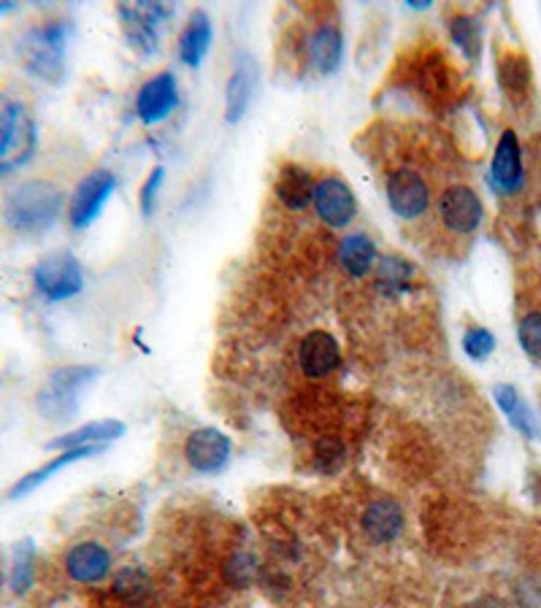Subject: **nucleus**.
<instances>
[{
    "mask_svg": "<svg viewBox=\"0 0 541 608\" xmlns=\"http://www.w3.org/2000/svg\"><path fill=\"white\" fill-rule=\"evenodd\" d=\"M317 217L333 231L350 225L357 214V200L352 187L339 176H322L315 185V198H311Z\"/></svg>",
    "mask_w": 541,
    "mask_h": 608,
    "instance_id": "obj_12",
    "label": "nucleus"
},
{
    "mask_svg": "<svg viewBox=\"0 0 541 608\" xmlns=\"http://www.w3.org/2000/svg\"><path fill=\"white\" fill-rule=\"evenodd\" d=\"M38 149V122L31 103L0 93V176L25 168Z\"/></svg>",
    "mask_w": 541,
    "mask_h": 608,
    "instance_id": "obj_3",
    "label": "nucleus"
},
{
    "mask_svg": "<svg viewBox=\"0 0 541 608\" xmlns=\"http://www.w3.org/2000/svg\"><path fill=\"white\" fill-rule=\"evenodd\" d=\"M9 11H14V3H0V14H9Z\"/></svg>",
    "mask_w": 541,
    "mask_h": 608,
    "instance_id": "obj_35",
    "label": "nucleus"
},
{
    "mask_svg": "<svg viewBox=\"0 0 541 608\" xmlns=\"http://www.w3.org/2000/svg\"><path fill=\"white\" fill-rule=\"evenodd\" d=\"M517 338H520L522 352L541 363V312L522 314L520 325H517Z\"/></svg>",
    "mask_w": 541,
    "mask_h": 608,
    "instance_id": "obj_31",
    "label": "nucleus"
},
{
    "mask_svg": "<svg viewBox=\"0 0 541 608\" xmlns=\"http://www.w3.org/2000/svg\"><path fill=\"white\" fill-rule=\"evenodd\" d=\"M71 25L66 20H44L27 27L16 44L22 68L44 84H60L66 77Z\"/></svg>",
    "mask_w": 541,
    "mask_h": 608,
    "instance_id": "obj_2",
    "label": "nucleus"
},
{
    "mask_svg": "<svg viewBox=\"0 0 541 608\" xmlns=\"http://www.w3.org/2000/svg\"><path fill=\"white\" fill-rule=\"evenodd\" d=\"M414 277H417V271H414L412 262L398 255L381 257L377 268H374V284L387 297H398L401 292L412 290Z\"/></svg>",
    "mask_w": 541,
    "mask_h": 608,
    "instance_id": "obj_24",
    "label": "nucleus"
},
{
    "mask_svg": "<svg viewBox=\"0 0 541 608\" xmlns=\"http://www.w3.org/2000/svg\"><path fill=\"white\" fill-rule=\"evenodd\" d=\"M466 608H506V606L501 604L498 598H490V595H485V598H477L474 604H469Z\"/></svg>",
    "mask_w": 541,
    "mask_h": 608,
    "instance_id": "obj_34",
    "label": "nucleus"
},
{
    "mask_svg": "<svg viewBox=\"0 0 541 608\" xmlns=\"http://www.w3.org/2000/svg\"><path fill=\"white\" fill-rule=\"evenodd\" d=\"M106 446H79V449H66V452H57L55 457H49L44 466H38L36 470H31V473H25L22 479H16L14 484H11L9 490V501H22V498H27L31 492H36L38 487L47 484L52 476L60 473V470H66L68 466H77V463L82 460H90V457L95 455H104Z\"/></svg>",
    "mask_w": 541,
    "mask_h": 608,
    "instance_id": "obj_17",
    "label": "nucleus"
},
{
    "mask_svg": "<svg viewBox=\"0 0 541 608\" xmlns=\"http://www.w3.org/2000/svg\"><path fill=\"white\" fill-rule=\"evenodd\" d=\"M387 206H390L392 214L407 222L423 217L431 206V187L425 176H420L412 168L392 171L390 179H387Z\"/></svg>",
    "mask_w": 541,
    "mask_h": 608,
    "instance_id": "obj_10",
    "label": "nucleus"
},
{
    "mask_svg": "<svg viewBox=\"0 0 541 608\" xmlns=\"http://www.w3.org/2000/svg\"><path fill=\"white\" fill-rule=\"evenodd\" d=\"M212 20H209L207 11H192L187 25L181 27L179 36V60L187 68H201V62L207 60L209 47H212Z\"/></svg>",
    "mask_w": 541,
    "mask_h": 608,
    "instance_id": "obj_22",
    "label": "nucleus"
},
{
    "mask_svg": "<svg viewBox=\"0 0 541 608\" xmlns=\"http://www.w3.org/2000/svg\"><path fill=\"white\" fill-rule=\"evenodd\" d=\"M36 584V543L16 541L9 558V587L14 595H27Z\"/></svg>",
    "mask_w": 541,
    "mask_h": 608,
    "instance_id": "obj_26",
    "label": "nucleus"
},
{
    "mask_svg": "<svg viewBox=\"0 0 541 608\" xmlns=\"http://www.w3.org/2000/svg\"><path fill=\"white\" fill-rule=\"evenodd\" d=\"M255 90H258V62L249 55H244L242 60L233 68L231 79L225 87V119L231 125H236L238 119L247 114L249 103H252Z\"/></svg>",
    "mask_w": 541,
    "mask_h": 608,
    "instance_id": "obj_18",
    "label": "nucleus"
},
{
    "mask_svg": "<svg viewBox=\"0 0 541 608\" xmlns=\"http://www.w3.org/2000/svg\"><path fill=\"white\" fill-rule=\"evenodd\" d=\"M231 439L216 428H198L185 439V460L196 473H220V470L231 463Z\"/></svg>",
    "mask_w": 541,
    "mask_h": 608,
    "instance_id": "obj_11",
    "label": "nucleus"
},
{
    "mask_svg": "<svg viewBox=\"0 0 541 608\" xmlns=\"http://www.w3.org/2000/svg\"><path fill=\"white\" fill-rule=\"evenodd\" d=\"M114 189H117V176L106 168L90 171L79 182L77 189L71 192V200H68V222H71L73 231H87L98 220Z\"/></svg>",
    "mask_w": 541,
    "mask_h": 608,
    "instance_id": "obj_7",
    "label": "nucleus"
},
{
    "mask_svg": "<svg viewBox=\"0 0 541 608\" xmlns=\"http://www.w3.org/2000/svg\"><path fill=\"white\" fill-rule=\"evenodd\" d=\"M33 287L49 303H62L77 297L84 290V268L77 255L68 249H57L44 255L33 266Z\"/></svg>",
    "mask_w": 541,
    "mask_h": 608,
    "instance_id": "obj_5",
    "label": "nucleus"
},
{
    "mask_svg": "<svg viewBox=\"0 0 541 608\" xmlns=\"http://www.w3.org/2000/svg\"><path fill=\"white\" fill-rule=\"evenodd\" d=\"M438 217L449 233L471 235L485 220V206L471 187L452 185L438 198Z\"/></svg>",
    "mask_w": 541,
    "mask_h": 608,
    "instance_id": "obj_9",
    "label": "nucleus"
},
{
    "mask_svg": "<svg viewBox=\"0 0 541 608\" xmlns=\"http://www.w3.org/2000/svg\"><path fill=\"white\" fill-rule=\"evenodd\" d=\"M95 378H98L95 365H60L49 371L36 395L38 414L55 424L73 420L79 414L84 393L93 387Z\"/></svg>",
    "mask_w": 541,
    "mask_h": 608,
    "instance_id": "obj_4",
    "label": "nucleus"
},
{
    "mask_svg": "<svg viewBox=\"0 0 541 608\" xmlns=\"http://www.w3.org/2000/svg\"><path fill=\"white\" fill-rule=\"evenodd\" d=\"M315 185L317 182L311 179L309 171L295 163H287L279 168L277 182H273V192H277L279 203L287 206L290 211H304L311 203V198H315Z\"/></svg>",
    "mask_w": 541,
    "mask_h": 608,
    "instance_id": "obj_20",
    "label": "nucleus"
},
{
    "mask_svg": "<svg viewBox=\"0 0 541 608\" xmlns=\"http://www.w3.org/2000/svg\"><path fill=\"white\" fill-rule=\"evenodd\" d=\"M493 398L517 433L526 435V439H537L539 435L537 420H533L531 409H528V404L522 400V395L517 393V387H511V384H495Z\"/></svg>",
    "mask_w": 541,
    "mask_h": 608,
    "instance_id": "obj_25",
    "label": "nucleus"
},
{
    "mask_svg": "<svg viewBox=\"0 0 541 608\" xmlns=\"http://www.w3.org/2000/svg\"><path fill=\"white\" fill-rule=\"evenodd\" d=\"M122 33L130 49L141 57H152L161 51L163 22L170 16V5L163 3H119L117 5Z\"/></svg>",
    "mask_w": 541,
    "mask_h": 608,
    "instance_id": "obj_6",
    "label": "nucleus"
},
{
    "mask_svg": "<svg viewBox=\"0 0 541 608\" xmlns=\"http://www.w3.org/2000/svg\"><path fill=\"white\" fill-rule=\"evenodd\" d=\"M341 365V347L328 330H311L298 343V369L309 378H328Z\"/></svg>",
    "mask_w": 541,
    "mask_h": 608,
    "instance_id": "obj_15",
    "label": "nucleus"
},
{
    "mask_svg": "<svg viewBox=\"0 0 541 608\" xmlns=\"http://www.w3.org/2000/svg\"><path fill=\"white\" fill-rule=\"evenodd\" d=\"M125 422L119 420H95L82 424L77 430H68V433L57 435L47 444V449L52 452H66V449H79V446H106L111 441L122 439L125 435Z\"/></svg>",
    "mask_w": 541,
    "mask_h": 608,
    "instance_id": "obj_19",
    "label": "nucleus"
},
{
    "mask_svg": "<svg viewBox=\"0 0 541 608\" xmlns=\"http://www.w3.org/2000/svg\"><path fill=\"white\" fill-rule=\"evenodd\" d=\"M66 209V192L49 179H25L5 192L0 217L22 238H42L57 225Z\"/></svg>",
    "mask_w": 541,
    "mask_h": 608,
    "instance_id": "obj_1",
    "label": "nucleus"
},
{
    "mask_svg": "<svg viewBox=\"0 0 541 608\" xmlns=\"http://www.w3.org/2000/svg\"><path fill=\"white\" fill-rule=\"evenodd\" d=\"M315 460L322 470H336V466L344 460V446H341V441H336L333 435L322 439L315 449Z\"/></svg>",
    "mask_w": 541,
    "mask_h": 608,
    "instance_id": "obj_32",
    "label": "nucleus"
},
{
    "mask_svg": "<svg viewBox=\"0 0 541 608\" xmlns=\"http://www.w3.org/2000/svg\"><path fill=\"white\" fill-rule=\"evenodd\" d=\"M114 595L128 606H144L152 595V578L141 568L128 565L114 576Z\"/></svg>",
    "mask_w": 541,
    "mask_h": 608,
    "instance_id": "obj_27",
    "label": "nucleus"
},
{
    "mask_svg": "<svg viewBox=\"0 0 541 608\" xmlns=\"http://www.w3.org/2000/svg\"><path fill=\"white\" fill-rule=\"evenodd\" d=\"M522 182H526V171H522L520 141L515 130H504L495 143L493 163H490V185L504 195H515Z\"/></svg>",
    "mask_w": 541,
    "mask_h": 608,
    "instance_id": "obj_16",
    "label": "nucleus"
},
{
    "mask_svg": "<svg viewBox=\"0 0 541 608\" xmlns=\"http://www.w3.org/2000/svg\"><path fill=\"white\" fill-rule=\"evenodd\" d=\"M463 352L466 358H471L474 363H485L490 354L495 352V336L487 328L471 325L463 332Z\"/></svg>",
    "mask_w": 541,
    "mask_h": 608,
    "instance_id": "obj_30",
    "label": "nucleus"
},
{
    "mask_svg": "<svg viewBox=\"0 0 541 608\" xmlns=\"http://www.w3.org/2000/svg\"><path fill=\"white\" fill-rule=\"evenodd\" d=\"M60 565L62 573H66L73 584L90 587V584H101L111 576L114 558L104 543L87 538V541H77L73 547H68L66 552H62Z\"/></svg>",
    "mask_w": 541,
    "mask_h": 608,
    "instance_id": "obj_8",
    "label": "nucleus"
},
{
    "mask_svg": "<svg viewBox=\"0 0 541 608\" xmlns=\"http://www.w3.org/2000/svg\"><path fill=\"white\" fill-rule=\"evenodd\" d=\"M449 36H452V44L463 51V57L469 62H477L482 51V27L474 16L469 14H458L449 20Z\"/></svg>",
    "mask_w": 541,
    "mask_h": 608,
    "instance_id": "obj_29",
    "label": "nucleus"
},
{
    "mask_svg": "<svg viewBox=\"0 0 541 608\" xmlns=\"http://www.w3.org/2000/svg\"><path fill=\"white\" fill-rule=\"evenodd\" d=\"M403 525H407V516H403L401 503L396 498H377V501L368 503L361 516L363 536L374 547H387V543L398 541Z\"/></svg>",
    "mask_w": 541,
    "mask_h": 608,
    "instance_id": "obj_14",
    "label": "nucleus"
},
{
    "mask_svg": "<svg viewBox=\"0 0 541 608\" xmlns=\"http://www.w3.org/2000/svg\"><path fill=\"white\" fill-rule=\"evenodd\" d=\"M163 174H165L163 168L152 171L144 189H141V211H144V217H150L152 211H155V198H157V189L163 185Z\"/></svg>",
    "mask_w": 541,
    "mask_h": 608,
    "instance_id": "obj_33",
    "label": "nucleus"
},
{
    "mask_svg": "<svg viewBox=\"0 0 541 608\" xmlns=\"http://www.w3.org/2000/svg\"><path fill=\"white\" fill-rule=\"evenodd\" d=\"M176 106H179V82L170 71L146 79L136 95V114L144 125L165 122L176 112Z\"/></svg>",
    "mask_w": 541,
    "mask_h": 608,
    "instance_id": "obj_13",
    "label": "nucleus"
},
{
    "mask_svg": "<svg viewBox=\"0 0 541 608\" xmlns=\"http://www.w3.org/2000/svg\"><path fill=\"white\" fill-rule=\"evenodd\" d=\"M339 262L346 271V277L363 279L377 268V244L366 233L346 235L339 244Z\"/></svg>",
    "mask_w": 541,
    "mask_h": 608,
    "instance_id": "obj_23",
    "label": "nucleus"
},
{
    "mask_svg": "<svg viewBox=\"0 0 541 608\" xmlns=\"http://www.w3.org/2000/svg\"><path fill=\"white\" fill-rule=\"evenodd\" d=\"M306 57L309 66L317 73H333L339 71L341 60H344V36L336 25H320L306 42Z\"/></svg>",
    "mask_w": 541,
    "mask_h": 608,
    "instance_id": "obj_21",
    "label": "nucleus"
},
{
    "mask_svg": "<svg viewBox=\"0 0 541 608\" xmlns=\"http://www.w3.org/2000/svg\"><path fill=\"white\" fill-rule=\"evenodd\" d=\"M498 79L501 87L506 90V95L511 101H522L531 90V68H528V60L522 55H506L501 60L498 68Z\"/></svg>",
    "mask_w": 541,
    "mask_h": 608,
    "instance_id": "obj_28",
    "label": "nucleus"
}]
</instances>
